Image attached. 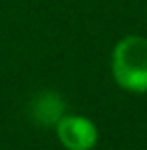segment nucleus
<instances>
[{
	"mask_svg": "<svg viewBox=\"0 0 147 150\" xmlns=\"http://www.w3.org/2000/svg\"><path fill=\"white\" fill-rule=\"evenodd\" d=\"M111 69L115 81L123 89L133 93L147 91V39L139 35H129L121 39L111 59Z\"/></svg>",
	"mask_w": 147,
	"mask_h": 150,
	"instance_id": "f257e3e1",
	"label": "nucleus"
},
{
	"mask_svg": "<svg viewBox=\"0 0 147 150\" xmlns=\"http://www.w3.org/2000/svg\"><path fill=\"white\" fill-rule=\"evenodd\" d=\"M30 116L38 126H56L65 116V101L56 91H42L30 103Z\"/></svg>",
	"mask_w": 147,
	"mask_h": 150,
	"instance_id": "7ed1b4c3",
	"label": "nucleus"
},
{
	"mask_svg": "<svg viewBox=\"0 0 147 150\" xmlns=\"http://www.w3.org/2000/svg\"><path fill=\"white\" fill-rule=\"evenodd\" d=\"M56 136L67 150H91L99 140L97 126L85 116H63L56 124Z\"/></svg>",
	"mask_w": 147,
	"mask_h": 150,
	"instance_id": "f03ea898",
	"label": "nucleus"
}]
</instances>
